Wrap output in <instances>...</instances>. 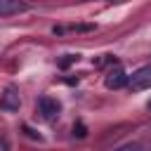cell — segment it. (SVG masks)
<instances>
[{
  "mask_svg": "<svg viewBox=\"0 0 151 151\" xmlns=\"http://www.w3.org/2000/svg\"><path fill=\"white\" fill-rule=\"evenodd\" d=\"M127 87L134 90V92H142V90L151 87V66H144V68L134 71V73L127 78Z\"/></svg>",
  "mask_w": 151,
  "mask_h": 151,
  "instance_id": "cell-1",
  "label": "cell"
},
{
  "mask_svg": "<svg viewBox=\"0 0 151 151\" xmlns=\"http://www.w3.org/2000/svg\"><path fill=\"white\" fill-rule=\"evenodd\" d=\"M59 111H61V104L57 99H52V97H40L38 99V113L45 120H52L54 116H59Z\"/></svg>",
  "mask_w": 151,
  "mask_h": 151,
  "instance_id": "cell-2",
  "label": "cell"
},
{
  "mask_svg": "<svg viewBox=\"0 0 151 151\" xmlns=\"http://www.w3.org/2000/svg\"><path fill=\"white\" fill-rule=\"evenodd\" d=\"M19 106H21V97H19L17 87H7V90L0 94V109L12 113V111H19Z\"/></svg>",
  "mask_w": 151,
  "mask_h": 151,
  "instance_id": "cell-3",
  "label": "cell"
},
{
  "mask_svg": "<svg viewBox=\"0 0 151 151\" xmlns=\"http://www.w3.org/2000/svg\"><path fill=\"white\" fill-rule=\"evenodd\" d=\"M106 87L109 90H118V87H123V85H127V76H125V71L120 68V66H116V68H111L109 73H106Z\"/></svg>",
  "mask_w": 151,
  "mask_h": 151,
  "instance_id": "cell-4",
  "label": "cell"
},
{
  "mask_svg": "<svg viewBox=\"0 0 151 151\" xmlns=\"http://www.w3.org/2000/svg\"><path fill=\"white\" fill-rule=\"evenodd\" d=\"M26 5L19 2V0H0V17L5 14H17V12H24Z\"/></svg>",
  "mask_w": 151,
  "mask_h": 151,
  "instance_id": "cell-5",
  "label": "cell"
},
{
  "mask_svg": "<svg viewBox=\"0 0 151 151\" xmlns=\"http://www.w3.org/2000/svg\"><path fill=\"white\" fill-rule=\"evenodd\" d=\"M73 137L85 139V137H87V127H85L83 123H76V125H73Z\"/></svg>",
  "mask_w": 151,
  "mask_h": 151,
  "instance_id": "cell-6",
  "label": "cell"
},
{
  "mask_svg": "<svg viewBox=\"0 0 151 151\" xmlns=\"http://www.w3.org/2000/svg\"><path fill=\"white\" fill-rule=\"evenodd\" d=\"M76 59H78L76 54H66V59H61V61H59V66H61V68H66V66H68V64H73Z\"/></svg>",
  "mask_w": 151,
  "mask_h": 151,
  "instance_id": "cell-7",
  "label": "cell"
},
{
  "mask_svg": "<svg viewBox=\"0 0 151 151\" xmlns=\"http://www.w3.org/2000/svg\"><path fill=\"white\" fill-rule=\"evenodd\" d=\"M24 132H26V134H28L31 139H40V134H38V132H33V130H31L28 125H24Z\"/></svg>",
  "mask_w": 151,
  "mask_h": 151,
  "instance_id": "cell-8",
  "label": "cell"
},
{
  "mask_svg": "<svg viewBox=\"0 0 151 151\" xmlns=\"http://www.w3.org/2000/svg\"><path fill=\"white\" fill-rule=\"evenodd\" d=\"M149 111H151V101H149Z\"/></svg>",
  "mask_w": 151,
  "mask_h": 151,
  "instance_id": "cell-9",
  "label": "cell"
}]
</instances>
